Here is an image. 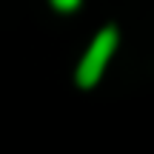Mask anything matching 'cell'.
Returning a JSON list of instances; mask_svg holds the SVG:
<instances>
[{
  "label": "cell",
  "instance_id": "obj_1",
  "mask_svg": "<svg viewBox=\"0 0 154 154\" xmlns=\"http://www.w3.org/2000/svg\"><path fill=\"white\" fill-rule=\"evenodd\" d=\"M114 46H117V29L114 26H106L103 32L91 40V46H88L80 69H77V83H80L83 88L94 86V83L100 80V74H103L109 57L114 54Z\"/></svg>",
  "mask_w": 154,
  "mask_h": 154
},
{
  "label": "cell",
  "instance_id": "obj_2",
  "mask_svg": "<svg viewBox=\"0 0 154 154\" xmlns=\"http://www.w3.org/2000/svg\"><path fill=\"white\" fill-rule=\"evenodd\" d=\"M51 3H54L60 11H72V9H77V6H80V0H51Z\"/></svg>",
  "mask_w": 154,
  "mask_h": 154
}]
</instances>
